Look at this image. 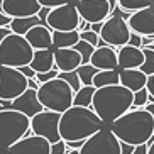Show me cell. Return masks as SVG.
I'll use <instances>...</instances> for the list:
<instances>
[{"mask_svg":"<svg viewBox=\"0 0 154 154\" xmlns=\"http://www.w3.org/2000/svg\"><path fill=\"white\" fill-rule=\"evenodd\" d=\"M107 124L102 120L93 107H82L71 105L68 110L61 113L59 120V134L64 140H80L88 139Z\"/></svg>","mask_w":154,"mask_h":154,"instance_id":"6da1fadb","label":"cell"},{"mask_svg":"<svg viewBox=\"0 0 154 154\" xmlns=\"http://www.w3.org/2000/svg\"><path fill=\"white\" fill-rule=\"evenodd\" d=\"M109 127L120 140L139 146L147 142L154 134V117L146 107L131 109L117 120L109 124Z\"/></svg>","mask_w":154,"mask_h":154,"instance_id":"7a4b0ae2","label":"cell"},{"mask_svg":"<svg viewBox=\"0 0 154 154\" xmlns=\"http://www.w3.org/2000/svg\"><path fill=\"white\" fill-rule=\"evenodd\" d=\"M132 103H134V91L117 83V85H107L97 88L91 107L102 117V120L109 125L113 120H117L120 115L129 112L132 109Z\"/></svg>","mask_w":154,"mask_h":154,"instance_id":"3957f363","label":"cell"},{"mask_svg":"<svg viewBox=\"0 0 154 154\" xmlns=\"http://www.w3.org/2000/svg\"><path fill=\"white\" fill-rule=\"evenodd\" d=\"M31 132V117L15 109L0 110V151L5 152L12 144Z\"/></svg>","mask_w":154,"mask_h":154,"instance_id":"277c9868","label":"cell"},{"mask_svg":"<svg viewBox=\"0 0 154 154\" xmlns=\"http://www.w3.org/2000/svg\"><path fill=\"white\" fill-rule=\"evenodd\" d=\"M37 97L41 100V103L44 105V109L63 113L73 105L75 91L68 82H64L63 78L58 76L46 83H41L39 90H37Z\"/></svg>","mask_w":154,"mask_h":154,"instance_id":"5b68a950","label":"cell"},{"mask_svg":"<svg viewBox=\"0 0 154 154\" xmlns=\"http://www.w3.org/2000/svg\"><path fill=\"white\" fill-rule=\"evenodd\" d=\"M34 56V48L22 34H9L0 42V64L20 68L31 63Z\"/></svg>","mask_w":154,"mask_h":154,"instance_id":"8992f818","label":"cell"},{"mask_svg":"<svg viewBox=\"0 0 154 154\" xmlns=\"http://www.w3.org/2000/svg\"><path fill=\"white\" fill-rule=\"evenodd\" d=\"M80 154H122L120 139L113 134L109 125H105L85 140Z\"/></svg>","mask_w":154,"mask_h":154,"instance_id":"52a82bcc","label":"cell"},{"mask_svg":"<svg viewBox=\"0 0 154 154\" xmlns=\"http://www.w3.org/2000/svg\"><path fill=\"white\" fill-rule=\"evenodd\" d=\"M29 88V78L19 68L0 64V98L14 100Z\"/></svg>","mask_w":154,"mask_h":154,"instance_id":"ba28073f","label":"cell"},{"mask_svg":"<svg viewBox=\"0 0 154 154\" xmlns=\"http://www.w3.org/2000/svg\"><path fill=\"white\" fill-rule=\"evenodd\" d=\"M59 120H61V112L44 109L31 119V131L36 136L46 137L51 144L58 142L63 139L59 134Z\"/></svg>","mask_w":154,"mask_h":154,"instance_id":"9c48e42d","label":"cell"},{"mask_svg":"<svg viewBox=\"0 0 154 154\" xmlns=\"http://www.w3.org/2000/svg\"><path fill=\"white\" fill-rule=\"evenodd\" d=\"M80 20H82V15L76 9V4L69 2V4L51 9L46 19V24L53 31H75L78 29Z\"/></svg>","mask_w":154,"mask_h":154,"instance_id":"30bf717a","label":"cell"},{"mask_svg":"<svg viewBox=\"0 0 154 154\" xmlns=\"http://www.w3.org/2000/svg\"><path fill=\"white\" fill-rule=\"evenodd\" d=\"M131 32H132L131 26H129V22L125 19L110 14L103 20V27L100 31V37L107 44L113 46V48H120L124 44H129Z\"/></svg>","mask_w":154,"mask_h":154,"instance_id":"8fae6325","label":"cell"},{"mask_svg":"<svg viewBox=\"0 0 154 154\" xmlns=\"http://www.w3.org/2000/svg\"><path fill=\"white\" fill-rule=\"evenodd\" d=\"M82 19L88 22H102L112 14V5L109 0H78L75 2Z\"/></svg>","mask_w":154,"mask_h":154,"instance_id":"7c38bea8","label":"cell"},{"mask_svg":"<svg viewBox=\"0 0 154 154\" xmlns=\"http://www.w3.org/2000/svg\"><path fill=\"white\" fill-rule=\"evenodd\" d=\"M5 154H51V142L41 136H26L12 144Z\"/></svg>","mask_w":154,"mask_h":154,"instance_id":"4fadbf2b","label":"cell"},{"mask_svg":"<svg viewBox=\"0 0 154 154\" xmlns=\"http://www.w3.org/2000/svg\"><path fill=\"white\" fill-rule=\"evenodd\" d=\"M127 22L131 26V31L139 32L140 36H154V4L132 12Z\"/></svg>","mask_w":154,"mask_h":154,"instance_id":"5bb4252c","label":"cell"},{"mask_svg":"<svg viewBox=\"0 0 154 154\" xmlns=\"http://www.w3.org/2000/svg\"><path fill=\"white\" fill-rule=\"evenodd\" d=\"M10 109H15L19 112H24L27 117H34L36 113L44 110V105L41 103V100L37 97V90L34 88H27L22 95H19L10 102Z\"/></svg>","mask_w":154,"mask_h":154,"instance_id":"9a60e30c","label":"cell"},{"mask_svg":"<svg viewBox=\"0 0 154 154\" xmlns=\"http://www.w3.org/2000/svg\"><path fill=\"white\" fill-rule=\"evenodd\" d=\"M42 5L39 0H4L2 10L10 17H29V15H37Z\"/></svg>","mask_w":154,"mask_h":154,"instance_id":"2e32d148","label":"cell"},{"mask_svg":"<svg viewBox=\"0 0 154 154\" xmlns=\"http://www.w3.org/2000/svg\"><path fill=\"white\" fill-rule=\"evenodd\" d=\"M90 63L95 64L98 69H115V68H119L117 48H113V46H110V44H103V46L95 48Z\"/></svg>","mask_w":154,"mask_h":154,"instance_id":"e0dca14e","label":"cell"},{"mask_svg":"<svg viewBox=\"0 0 154 154\" xmlns=\"http://www.w3.org/2000/svg\"><path fill=\"white\" fill-rule=\"evenodd\" d=\"M54 61L59 71H73L83 64L82 54L75 48H54Z\"/></svg>","mask_w":154,"mask_h":154,"instance_id":"ac0fdd59","label":"cell"},{"mask_svg":"<svg viewBox=\"0 0 154 154\" xmlns=\"http://www.w3.org/2000/svg\"><path fill=\"white\" fill-rule=\"evenodd\" d=\"M119 68H140L144 63V49L132 44H124L117 48Z\"/></svg>","mask_w":154,"mask_h":154,"instance_id":"d6986e66","label":"cell"},{"mask_svg":"<svg viewBox=\"0 0 154 154\" xmlns=\"http://www.w3.org/2000/svg\"><path fill=\"white\" fill-rule=\"evenodd\" d=\"M26 39L31 42L34 49H46L53 48V29L46 24H37L31 27L26 34Z\"/></svg>","mask_w":154,"mask_h":154,"instance_id":"ffe728a7","label":"cell"},{"mask_svg":"<svg viewBox=\"0 0 154 154\" xmlns=\"http://www.w3.org/2000/svg\"><path fill=\"white\" fill-rule=\"evenodd\" d=\"M147 83V75L140 68H120V85L127 86L129 90L137 91L144 88Z\"/></svg>","mask_w":154,"mask_h":154,"instance_id":"44dd1931","label":"cell"},{"mask_svg":"<svg viewBox=\"0 0 154 154\" xmlns=\"http://www.w3.org/2000/svg\"><path fill=\"white\" fill-rule=\"evenodd\" d=\"M32 68L37 73L49 71L56 66L54 61V48H46V49H34V56H32L31 63Z\"/></svg>","mask_w":154,"mask_h":154,"instance_id":"7402d4cb","label":"cell"},{"mask_svg":"<svg viewBox=\"0 0 154 154\" xmlns=\"http://www.w3.org/2000/svg\"><path fill=\"white\" fill-rule=\"evenodd\" d=\"M80 41V32L75 31H53V48H73Z\"/></svg>","mask_w":154,"mask_h":154,"instance_id":"603a6c76","label":"cell"},{"mask_svg":"<svg viewBox=\"0 0 154 154\" xmlns=\"http://www.w3.org/2000/svg\"><path fill=\"white\" fill-rule=\"evenodd\" d=\"M37 24H42V20L39 19V15H29V17H14L12 22H10V29L15 32V34H22L26 36L27 31ZM48 26V24H46Z\"/></svg>","mask_w":154,"mask_h":154,"instance_id":"cb8c5ba5","label":"cell"},{"mask_svg":"<svg viewBox=\"0 0 154 154\" xmlns=\"http://www.w3.org/2000/svg\"><path fill=\"white\" fill-rule=\"evenodd\" d=\"M120 83V68L115 69H100L93 78V85L97 88L100 86H107V85H117Z\"/></svg>","mask_w":154,"mask_h":154,"instance_id":"d4e9b609","label":"cell"},{"mask_svg":"<svg viewBox=\"0 0 154 154\" xmlns=\"http://www.w3.org/2000/svg\"><path fill=\"white\" fill-rule=\"evenodd\" d=\"M97 91L95 85H83L80 90L75 93L73 105H82V107H91L93 103V95Z\"/></svg>","mask_w":154,"mask_h":154,"instance_id":"484cf974","label":"cell"},{"mask_svg":"<svg viewBox=\"0 0 154 154\" xmlns=\"http://www.w3.org/2000/svg\"><path fill=\"white\" fill-rule=\"evenodd\" d=\"M76 71H78V75H80V78H82L83 85H93V78H95V75L100 69L97 68L95 64L86 63V64H80L76 68Z\"/></svg>","mask_w":154,"mask_h":154,"instance_id":"4316f807","label":"cell"},{"mask_svg":"<svg viewBox=\"0 0 154 154\" xmlns=\"http://www.w3.org/2000/svg\"><path fill=\"white\" fill-rule=\"evenodd\" d=\"M75 49L82 54V59H83V64L86 63H90V59H91V54H93V51H95V46L91 44V42L85 41V39H82L80 37V41L76 42V44L73 46Z\"/></svg>","mask_w":154,"mask_h":154,"instance_id":"83f0119b","label":"cell"},{"mask_svg":"<svg viewBox=\"0 0 154 154\" xmlns=\"http://www.w3.org/2000/svg\"><path fill=\"white\" fill-rule=\"evenodd\" d=\"M59 78H63L64 82H68L75 93H76V91L83 86L82 78H80V75H78L76 69H73V71H59Z\"/></svg>","mask_w":154,"mask_h":154,"instance_id":"f1b7e54d","label":"cell"},{"mask_svg":"<svg viewBox=\"0 0 154 154\" xmlns=\"http://www.w3.org/2000/svg\"><path fill=\"white\" fill-rule=\"evenodd\" d=\"M117 2L122 9L129 10V12H136V10L149 7V5L154 4V0H117Z\"/></svg>","mask_w":154,"mask_h":154,"instance_id":"f546056e","label":"cell"},{"mask_svg":"<svg viewBox=\"0 0 154 154\" xmlns=\"http://www.w3.org/2000/svg\"><path fill=\"white\" fill-rule=\"evenodd\" d=\"M142 49H144V63L140 69L149 76V75H154V49L151 48H142Z\"/></svg>","mask_w":154,"mask_h":154,"instance_id":"4dcf8cb0","label":"cell"},{"mask_svg":"<svg viewBox=\"0 0 154 154\" xmlns=\"http://www.w3.org/2000/svg\"><path fill=\"white\" fill-rule=\"evenodd\" d=\"M149 103V90L147 88H140V90L134 91V103H132V109H139V107H146Z\"/></svg>","mask_w":154,"mask_h":154,"instance_id":"1f68e13d","label":"cell"},{"mask_svg":"<svg viewBox=\"0 0 154 154\" xmlns=\"http://www.w3.org/2000/svg\"><path fill=\"white\" fill-rule=\"evenodd\" d=\"M80 37H82V39H85V41H88V42H91L95 48H98V46H100V41H102L100 34H98V32H95L93 29L82 31V32H80Z\"/></svg>","mask_w":154,"mask_h":154,"instance_id":"d6a6232c","label":"cell"},{"mask_svg":"<svg viewBox=\"0 0 154 154\" xmlns=\"http://www.w3.org/2000/svg\"><path fill=\"white\" fill-rule=\"evenodd\" d=\"M59 76V69L56 68H53V69H49V71H42V73H37L36 75V80L39 83H46V82H49V80H53V78H58Z\"/></svg>","mask_w":154,"mask_h":154,"instance_id":"836d02e7","label":"cell"},{"mask_svg":"<svg viewBox=\"0 0 154 154\" xmlns=\"http://www.w3.org/2000/svg\"><path fill=\"white\" fill-rule=\"evenodd\" d=\"M68 146H66V140L61 139L58 142H53L51 144V154H68Z\"/></svg>","mask_w":154,"mask_h":154,"instance_id":"e575fe53","label":"cell"},{"mask_svg":"<svg viewBox=\"0 0 154 154\" xmlns=\"http://www.w3.org/2000/svg\"><path fill=\"white\" fill-rule=\"evenodd\" d=\"M73 0H39V4L42 7H49V9H54V7H59V5H64V4H69Z\"/></svg>","mask_w":154,"mask_h":154,"instance_id":"d590c367","label":"cell"},{"mask_svg":"<svg viewBox=\"0 0 154 154\" xmlns=\"http://www.w3.org/2000/svg\"><path fill=\"white\" fill-rule=\"evenodd\" d=\"M112 15H119V17H122V19H125V20H129V19H131V15H132V12H129V10L122 9L120 5H117V7L112 10Z\"/></svg>","mask_w":154,"mask_h":154,"instance_id":"8d00e7d4","label":"cell"},{"mask_svg":"<svg viewBox=\"0 0 154 154\" xmlns=\"http://www.w3.org/2000/svg\"><path fill=\"white\" fill-rule=\"evenodd\" d=\"M129 44L132 46H137V48H142V36L139 32H131V39H129Z\"/></svg>","mask_w":154,"mask_h":154,"instance_id":"74e56055","label":"cell"},{"mask_svg":"<svg viewBox=\"0 0 154 154\" xmlns=\"http://www.w3.org/2000/svg\"><path fill=\"white\" fill-rule=\"evenodd\" d=\"M19 69H20V71H22L27 78H36V75H37V71L32 68L31 64H24V66H20Z\"/></svg>","mask_w":154,"mask_h":154,"instance_id":"f35d334b","label":"cell"},{"mask_svg":"<svg viewBox=\"0 0 154 154\" xmlns=\"http://www.w3.org/2000/svg\"><path fill=\"white\" fill-rule=\"evenodd\" d=\"M134 149H136V146L134 144L125 142V140H120V151H122V154H132Z\"/></svg>","mask_w":154,"mask_h":154,"instance_id":"ab89813d","label":"cell"},{"mask_svg":"<svg viewBox=\"0 0 154 154\" xmlns=\"http://www.w3.org/2000/svg\"><path fill=\"white\" fill-rule=\"evenodd\" d=\"M86 139H80V140H66V146L68 149H82L83 144H85Z\"/></svg>","mask_w":154,"mask_h":154,"instance_id":"60d3db41","label":"cell"},{"mask_svg":"<svg viewBox=\"0 0 154 154\" xmlns=\"http://www.w3.org/2000/svg\"><path fill=\"white\" fill-rule=\"evenodd\" d=\"M12 32H14V31L10 29V26H0V42L4 41L9 34H12Z\"/></svg>","mask_w":154,"mask_h":154,"instance_id":"b9f144b4","label":"cell"},{"mask_svg":"<svg viewBox=\"0 0 154 154\" xmlns=\"http://www.w3.org/2000/svg\"><path fill=\"white\" fill-rule=\"evenodd\" d=\"M147 152H149V146H147V142H144V144L136 146V149H134L132 154H147Z\"/></svg>","mask_w":154,"mask_h":154,"instance_id":"7bdbcfd3","label":"cell"},{"mask_svg":"<svg viewBox=\"0 0 154 154\" xmlns=\"http://www.w3.org/2000/svg\"><path fill=\"white\" fill-rule=\"evenodd\" d=\"M10 22H12V17L0 10V26H10Z\"/></svg>","mask_w":154,"mask_h":154,"instance_id":"ee69618b","label":"cell"},{"mask_svg":"<svg viewBox=\"0 0 154 154\" xmlns=\"http://www.w3.org/2000/svg\"><path fill=\"white\" fill-rule=\"evenodd\" d=\"M146 88L149 90V93L154 97V75H149L147 76V83H146Z\"/></svg>","mask_w":154,"mask_h":154,"instance_id":"f6af8a7d","label":"cell"},{"mask_svg":"<svg viewBox=\"0 0 154 154\" xmlns=\"http://www.w3.org/2000/svg\"><path fill=\"white\" fill-rule=\"evenodd\" d=\"M49 7H42V9L41 10H39V14H37V15H39V19H41V20H42V24H46V19H48V14H49Z\"/></svg>","mask_w":154,"mask_h":154,"instance_id":"bcb514c9","label":"cell"},{"mask_svg":"<svg viewBox=\"0 0 154 154\" xmlns=\"http://www.w3.org/2000/svg\"><path fill=\"white\" fill-rule=\"evenodd\" d=\"M102 27H103V20H102V22H93L91 24V29H93L95 32H98V34H100V31H102Z\"/></svg>","mask_w":154,"mask_h":154,"instance_id":"7dc6e473","label":"cell"},{"mask_svg":"<svg viewBox=\"0 0 154 154\" xmlns=\"http://www.w3.org/2000/svg\"><path fill=\"white\" fill-rule=\"evenodd\" d=\"M146 109L149 110V112L152 113V117H154V103H147V105H146Z\"/></svg>","mask_w":154,"mask_h":154,"instance_id":"c3c4849f","label":"cell"},{"mask_svg":"<svg viewBox=\"0 0 154 154\" xmlns=\"http://www.w3.org/2000/svg\"><path fill=\"white\" fill-rule=\"evenodd\" d=\"M68 154H80V149H69Z\"/></svg>","mask_w":154,"mask_h":154,"instance_id":"681fc988","label":"cell"},{"mask_svg":"<svg viewBox=\"0 0 154 154\" xmlns=\"http://www.w3.org/2000/svg\"><path fill=\"white\" fill-rule=\"evenodd\" d=\"M2 109H4V105H2V103H0V110H2Z\"/></svg>","mask_w":154,"mask_h":154,"instance_id":"f907efd6","label":"cell"},{"mask_svg":"<svg viewBox=\"0 0 154 154\" xmlns=\"http://www.w3.org/2000/svg\"><path fill=\"white\" fill-rule=\"evenodd\" d=\"M0 154H5V152H2V151H0Z\"/></svg>","mask_w":154,"mask_h":154,"instance_id":"816d5d0a","label":"cell"},{"mask_svg":"<svg viewBox=\"0 0 154 154\" xmlns=\"http://www.w3.org/2000/svg\"><path fill=\"white\" fill-rule=\"evenodd\" d=\"M73 2H78V0H73Z\"/></svg>","mask_w":154,"mask_h":154,"instance_id":"f5cc1de1","label":"cell"}]
</instances>
